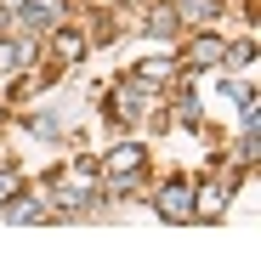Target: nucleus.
<instances>
[{
	"instance_id": "8",
	"label": "nucleus",
	"mask_w": 261,
	"mask_h": 255,
	"mask_svg": "<svg viewBox=\"0 0 261 255\" xmlns=\"http://www.w3.org/2000/svg\"><path fill=\"white\" fill-rule=\"evenodd\" d=\"M29 63V46H17V40H0V68H17Z\"/></svg>"
},
{
	"instance_id": "6",
	"label": "nucleus",
	"mask_w": 261,
	"mask_h": 255,
	"mask_svg": "<svg viewBox=\"0 0 261 255\" xmlns=\"http://www.w3.org/2000/svg\"><path fill=\"white\" fill-rule=\"evenodd\" d=\"M222 210H227V193H222V187H199V199H193V216H204V221H222Z\"/></svg>"
},
{
	"instance_id": "12",
	"label": "nucleus",
	"mask_w": 261,
	"mask_h": 255,
	"mask_svg": "<svg viewBox=\"0 0 261 255\" xmlns=\"http://www.w3.org/2000/svg\"><path fill=\"white\" fill-rule=\"evenodd\" d=\"M176 12H188V17H210V0H182Z\"/></svg>"
},
{
	"instance_id": "3",
	"label": "nucleus",
	"mask_w": 261,
	"mask_h": 255,
	"mask_svg": "<svg viewBox=\"0 0 261 255\" xmlns=\"http://www.w3.org/2000/svg\"><path fill=\"white\" fill-rule=\"evenodd\" d=\"M102 164H108V176H114V187H125V182L137 176V170H142V148H137V142H125V148H114V153H108Z\"/></svg>"
},
{
	"instance_id": "10",
	"label": "nucleus",
	"mask_w": 261,
	"mask_h": 255,
	"mask_svg": "<svg viewBox=\"0 0 261 255\" xmlns=\"http://www.w3.org/2000/svg\"><path fill=\"white\" fill-rule=\"evenodd\" d=\"M23 193V182H17V170H0V204H12Z\"/></svg>"
},
{
	"instance_id": "1",
	"label": "nucleus",
	"mask_w": 261,
	"mask_h": 255,
	"mask_svg": "<svg viewBox=\"0 0 261 255\" xmlns=\"http://www.w3.org/2000/svg\"><path fill=\"white\" fill-rule=\"evenodd\" d=\"M159 216H165L170 227L199 221V216H193V187H188V182H165V193H159Z\"/></svg>"
},
{
	"instance_id": "9",
	"label": "nucleus",
	"mask_w": 261,
	"mask_h": 255,
	"mask_svg": "<svg viewBox=\"0 0 261 255\" xmlns=\"http://www.w3.org/2000/svg\"><path fill=\"white\" fill-rule=\"evenodd\" d=\"M222 57H227V68H250V57H255V46H250V40H244V46H227Z\"/></svg>"
},
{
	"instance_id": "7",
	"label": "nucleus",
	"mask_w": 261,
	"mask_h": 255,
	"mask_svg": "<svg viewBox=\"0 0 261 255\" xmlns=\"http://www.w3.org/2000/svg\"><path fill=\"white\" fill-rule=\"evenodd\" d=\"M170 29H176V6H153V12H148V34H153V40H165Z\"/></svg>"
},
{
	"instance_id": "4",
	"label": "nucleus",
	"mask_w": 261,
	"mask_h": 255,
	"mask_svg": "<svg viewBox=\"0 0 261 255\" xmlns=\"http://www.w3.org/2000/svg\"><path fill=\"white\" fill-rule=\"evenodd\" d=\"M80 57H85V34L57 23V29H51V63H63V68H68V63H80Z\"/></svg>"
},
{
	"instance_id": "11",
	"label": "nucleus",
	"mask_w": 261,
	"mask_h": 255,
	"mask_svg": "<svg viewBox=\"0 0 261 255\" xmlns=\"http://www.w3.org/2000/svg\"><path fill=\"white\" fill-rule=\"evenodd\" d=\"M176 119H182V125H199V102L182 97V102H176Z\"/></svg>"
},
{
	"instance_id": "2",
	"label": "nucleus",
	"mask_w": 261,
	"mask_h": 255,
	"mask_svg": "<svg viewBox=\"0 0 261 255\" xmlns=\"http://www.w3.org/2000/svg\"><path fill=\"white\" fill-rule=\"evenodd\" d=\"M23 6V23L29 29H57V23H68V0H17Z\"/></svg>"
},
{
	"instance_id": "5",
	"label": "nucleus",
	"mask_w": 261,
	"mask_h": 255,
	"mask_svg": "<svg viewBox=\"0 0 261 255\" xmlns=\"http://www.w3.org/2000/svg\"><path fill=\"white\" fill-rule=\"evenodd\" d=\"M222 40H216V34H199L193 40V46H188V68H216V63H222Z\"/></svg>"
}]
</instances>
